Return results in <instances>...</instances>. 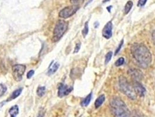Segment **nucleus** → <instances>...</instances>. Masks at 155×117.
Listing matches in <instances>:
<instances>
[{
	"label": "nucleus",
	"instance_id": "obj_15",
	"mask_svg": "<svg viewBox=\"0 0 155 117\" xmlns=\"http://www.w3.org/2000/svg\"><path fill=\"white\" fill-rule=\"evenodd\" d=\"M92 97V93H90L89 95H87V96L84 100H83V101L81 103V106L83 107H87L91 101Z\"/></svg>",
	"mask_w": 155,
	"mask_h": 117
},
{
	"label": "nucleus",
	"instance_id": "obj_24",
	"mask_svg": "<svg viewBox=\"0 0 155 117\" xmlns=\"http://www.w3.org/2000/svg\"><path fill=\"white\" fill-rule=\"evenodd\" d=\"M6 91V87L2 84H0V92L1 93V95L4 94Z\"/></svg>",
	"mask_w": 155,
	"mask_h": 117
},
{
	"label": "nucleus",
	"instance_id": "obj_12",
	"mask_svg": "<svg viewBox=\"0 0 155 117\" xmlns=\"http://www.w3.org/2000/svg\"><path fill=\"white\" fill-rule=\"evenodd\" d=\"M9 114L10 117H16L19 114V107L17 105H15L10 108L9 110Z\"/></svg>",
	"mask_w": 155,
	"mask_h": 117
},
{
	"label": "nucleus",
	"instance_id": "obj_9",
	"mask_svg": "<svg viewBox=\"0 0 155 117\" xmlns=\"http://www.w3.org/2000/svg\"><path fill=\"white\" fill-rule=\"evenodd\" d=\"M133 89L137 95L140 97H144L146 93V89L145 87L140 83V82L134 81Z\"/></svg>",
	"mask_w": 155,
	"mask_h": 117
},
{
	"label": "nucleus",
	"instance_id": "obj_16",
	"mask_svg": "<svg viewBox=\"0 0 155 117\" xmlns=\"http://www.w3.org/2000/svg\"><path fill=\"white\" fill-rule=\"evenodd\" d=\"M46 93V87L44 86H39L37 89V94L39 97H43Z\"/></svg>",
	"mask_w": 155,
	"mask_h": 117
},
{
	"label": "nucleus",
	"instance_id": "obj_26",
	"mask_svg": "<svg viewBox=\"0 0 155 117\" xmlns=\"http://www.w3.org/2000/svg\"><path fill=\"white\" fill-rule=\"evenodd\" d=\"M147 0H139L138 2V6H142L145 5Z\"/></svg>",
	"mask_w": 155,
	"mask_h": 117
},
{
	"label": "nucleus",
	"instance_id": "obj_25",
	"mask_svg": "<svg viewBox=\"0 0 155 117\" xmlns=\"http://www.w3.org/2000/svg\"><path fill=\"white\" fill-rule=\"evenodd\" d=\"M44 114H45V111L43 108H42L39 111L37 117H44Z\"/></svg>",
	"mask_w": 155,
	"mask_h": 117
},
{
	"label": "nucleus",
	"instance_id": "obj_13",
	"mask_svg": "<svg viewBox=\"0 0 155 117\" xmlns=\"http://www.w3.org/2000/svg\"><path fill=\"white\" fill-rule=\"evenodd\" d=\"M22 88L18 89L15 90V91L12 93V94H11L10 98L8 99L7 100H6V102H8V101H10L12 100H13V99H16L17 97H18L20 95V94L22 93Z\"/></svg>",
	"mask_w": 155,
	"mask_h": 117
},
{
	"label": "nucleus",
	"instance_id": "obj_10",
	"mask_svg": "<svg viewBox=\"0 0 155 117\" xmlns=\"http://www.w3.org/2000/svg\"><path fill=\"white\" fill-rule=\"evenodd\" d=\"M112 29H113V23L111 21L107 22L102 30V35L106 39H110L112 36Z\"/></svg>",
	"mask_w": 155,
	"mask_h": 117
},
{
	"label": "nucleus",
	"instance_id": "obj_5",
	"mask_svg": "<svg viewBox=\"0 0 155 117\" xmlns=\"http://www.w3.org/2000/svg\"><path fill=\"white\" fill-rule=\"evenodd\" d=\"M79 9V6L77 5H71L65 7L59 12V16L64 19L68 18L74 15Z\"/></svg>",
	"mask_w": 155,
	"mask_h": 117
},
{
	"label": "nucleus",
	"instance_id": "obj_17",
	"mask_svg": "<svg viewBox=\"0 0 155 117\" xmlns=\"http://www.w3.org/2000/svg\"><path fill=\"white\" fill-rule=\"evenodd\" d=\"M133 6V2L131 1H128L125 6V14H127L129 13V12L131 11L132 7Z\"/></svg>",
	"mask_w": 155,
	"mask_h": 117
},
{
	"label": "nucleus",
	"instance_id": "obj_7",
	"mask_svg": "<svg viewBox=\"0 0 155 117\" xmlns=\"http://www.w3.org/2000/svg\"><path fill=\"white\" fill-rule=\"evenodd\" d=\"M73 90V87L71 86H68L64 84H60L58 87V96L59 97L62 98L68 95Z\"/></svg>",
	"mask_w": 155,
	"mask_h": 117
},
{
	"label": "nucleus",
	"instance_id": "obj_11",
	"mask_svg": "<svg viewBox=\"0 0 155 117\" xmlns=\"http://www.w3.org/2000/svg\"><path fill=\"white\" fill-rule=\"evenodd\" d=\"M59 67H60V64L58 62H56L53 65L52 64V66L49 68V70L47 72V75L51 76L54 74L57 71Z\"/></svg>",
	"mask_w": 155,
	"mask_h": 117
},
{
	"label": "nucleus",
	"instance_id": "obj_18",
	"mask_svg": "<svg viewBox=\"0 0 155 117\" xmlns=\"http://www.w3.org/2000/svg\"><path fill=\"white\" fill-rule=\"evenodd\" d=\"M88 32H89V24H88V22H86L85 23L84 28L82 30V35L84 38H85L86 36L87 35Z\"/></svg>",
	"mask_w": 155,
	"mask_h": 117
},
{
	"label": "nucleus",
	"instance_id": "obj_31",
	"mask_svg": "<svg viewBox=\"0 0 155 117\" xmlns=\"http://www.w3.org/2000/svg\"><path fill=\"white\" fill-rule=\"evenodd\" d=\"M111 8V6H109L107 7V9L108 11L109 12H110V11H111V10H110Z\"/></svg>",
	"mask_w": 155,
	"mask_h": 117
},
{
	"label": "nucleus",
	"instance_id": "obj_6",
	"mask_svg": "<svg viewBox=\"0 0 155 117\" xmlns=\"http://www.w3.org/2000/svg\"><path fill=\"white\" fill-rule=\"evenodd\" d=\"M26 70V66L23 65H15L12 67L13 76L16 82H20L22 79V76Z\"/></svg>",
	"mask_w": 155,
	"mask_h": 117
},
{
	"label": "nucleus",
	"instance_id": "obj_33",
	"mask_svg": "<svg viewBox=\"0 0 155 117\" xmlns=\"http://www.w3.org/2000/svg\"><path fill=\"white\" fill-rule=\"evenodd\" d=\"M110 0H103V3H105V2H108V1H109Z\"/></svg>",
	"mask_w": 155,
	"mask_h": 117
},
{
	"label": "nucleus",
	"instance_id": "obj_3",
	"mask_svg": "<svg viewBox=\"0 0 155 117\" xmlns=\"http://www.w3.org/2000/svg\"><path fill=\"white\" fill-rule=\"evenodd\" d=\"M119 86L121 92L126 95L129 99L131 100H135L137 99V94H135L134 89L124 76H121L120 77Z\"/></svg>",
	"mask_w": 155,
	"mask_h": 117
},
{
	"label": "nucleus",
	"instance_id": "obj_22",
	"mask_svg": "<svg viewBox=\"0 0 155 117\" xmlns=\"http://www.w3.org/2000/svg\"><path fill=\"white\" fill-rule=\"evenodd\" d=\"M123 43H124V40L123 39V40L120 42V44H119V46H118V48H117V49H116V52H115V55H117V53L120 51V50H121V48H122V46H123Z\"/></svg>",
	"mask_w": 155,
	"mask_h": 117
},
{
	"label": "nucleus",
	"instance_id": "obj_29",
	"mask_svg": "<svg viewBox=\"0 0 155 117\" xmlns=\"http://www.w3.org/2000/svg\"><path fill=\"white\" fill-rule=\"evenodd\" d=\"M6 103V100L5 101H2V102H1V103H0V109L4 106V104H5Z\"/></svg>",
	"mask_w": 155,
	"mask_h": 117
},
{
	"label": "nucleus",
	"instance_id": "obj_14",
	"mask_svg": "<svg viewBox=\"0 0 155 117\" xmlns=\"http://www.w3.org/2000/svg\"><path fill=\"white\" fill-rule=\"evenodd\" d=\"M105 100V96L104 94H102L101 96H100L95 101L94 103V106L96 108H99L104 103Z\"/></svg>",
	"mask_w": 155,
	"mask_h": 117
},
{
	"label": "nucleus",
	"instance_id": "obj_32",
	"mask_svg": "<svg viewBox=\"0 0 155 117\" xmlns=\"http://www.w3.org/2000/svg\"><path fill=\"white\" fill-rule=\"evenodd\" d=\"M92 1H93V0H89V1H87V2L86 3V5H87L88 4H90V2H91Z\"/></svg>",
	"mask_w": 155,
	"mask_h": 117
},
{
	"label": "nucleus",
	"instance_id": "obj_20",
	"mask_svg": "<svg viewBox=\"0 0 155 117\" xmlns=\"http://www.w3.org/2000/svg\"><path fill=\"white\" fill-rule=\"evenodd\" d=\"M125 62V60L124 57H120L119 58L116 62H115V65L118 67V66H122Z\"/></svg>",
	"mask_w": 155,
	"mask_h": 117
},
{
	"label": "nucleus",
	"instance_id": "obj_27",
	"mask_svg": "<svg viewBox=\"0 0 155 117\" xmlns=\"http://www.w3.org/2000/svg\"><path fill=\"white\" fill-rule=\"evenodd\" d=\"M35 74V71L34 70H30L27 73V79H30Z\"/></svg>",
	"mask_w": 155,
	"mask_h": 117
},
{
	"label": "nucleus",
	"instance_id": "obj_19",
	"mask_svg": "<svg viewBox=\"0 0 155 117\" xmlns=\"http://www.w3.org/2000/svg\"><path fill=\"white\" fill-rule=\"evenodd\" d=\"M112 56H113L112 52H108L106 54V57H105V63L106 64H107L111 60V59L112 57Z\"/></svg>",
	"mask_w": 155,
	"mask_h": 117
},
{
	"label": "nucleus",
	"instance_id": "obj_21",
	"mask_svg": "<svg viewBox=\"0 0 155 117\" xmlns=\"http://www.w3.org/2000/svg\"><path fill=\"white\" fill-rule=\"evenodd\" d=\"M85 0H70V2L73 5L79 6L83 3Z\"/></svg>",
	"mask_w": 155,
	"mask_h": 117
},
{
	"label": "nucleus",
	"instance_id": "obj_2",
	"mask_svg": "<svg viewBox=\"0 0 155 117\" xmlns=\"http://www.w3.org/2000/svg\"><path fill=\"white\" fill-rule=\"evenodd\" d=\"M111 113L114 117H134L124 102L120 98L114 97L110 102Z\"/></svg>",
	"mask_w": 155,
	"mask_h": 117
},
{
	"label": "nucleus",
	"instance_id": "obj_8",
	"mask_svg": "<svg viewBox=\"0 0 155 117\" xmlns=\"http://www.w3.org/2000/svg\"><path fill=\"white\" fill-rule=\"evenodd\" d=\"M128 74L132 78L134 81L140 82L144 77L142 72L139 69H130L128 72Z\"/></svg>",
	"mask_w": 155,
	"mask_h": 117
},
{
	"label": "nucleus",
	"instance_id": "obj_4",
	"mask_svg": "<svg viewBox=\"0 0 155 117\" xmlns=\"http://www.w3.org/2000/svg\"><path fill=\"white\" fill-rule=\"evenodd\" d=\"M68 23L64 20H59L56 24L53 30L52 40L53 42H58L63 37L68 29Z\"/></svg>",
	"mask_w": 155,
	"mask_h": 117
},
{
	"label": "nucleus",
	"instance_id": "obj_1",
	"mask_svg": "<svg viewBox=\"0 0 155 117\" xmlns=\"http://www.w3.org/2000/svg\"><path fill=\"white\" fill-rule=\"evenodd\" d=\"M131 52L138 65L143 69L148 68L152 62V55L144 44L135 43L131 46Z\"/></svg>",
	"mask_w": 155,
	"mask_h": 117
},
{
	"label": "nucleus",
	"instance_id": "obj_28",
	"mask_svg": "<svg viewBox=\"0 0 155 117\" xmlns=\"http://www.w3.org/2000/svg\"><path fill=\"white\" fill-rule=\"evenodd\" d=\"M152 39H153V41L154 42V44L155 45V30H154L152 32Z\"/></svg>",
	"mask_w": 155,
	"mask_h": 117
},
{
	"label": "nucleus",
	"instance_id": "obj_30",
	"mask_svg": "<svg viewBox=\"0 0 155 117\" xmlns=\"http://www.w3.org/2000/svg\"><path fill=\"white\" fill-rule=\"evenodd\" d=\"M99 25V22H96L95 23H94V27L96 28H97V27H98V26Z\"/></svg>",
	"mask_w": 155,
	"mask_h": 117
},
{
	"label": "nucleus",
	"instance_id": "obj_23",
	"mask_svg": "<svg viewBox=\"0 0 155 117\" xmlns=\"http://www.w3.org/2000/svg\"><path fill=\"white\" fill-rule=\"evenodd\" d=\"M80 46H81V43L80 42L77 43L76 44V46L75 47V49H74V53H78L79 50H80Z\"/></svg>",
	"mask_w": 155,
	"mask_h": 117
}]
</instances>
